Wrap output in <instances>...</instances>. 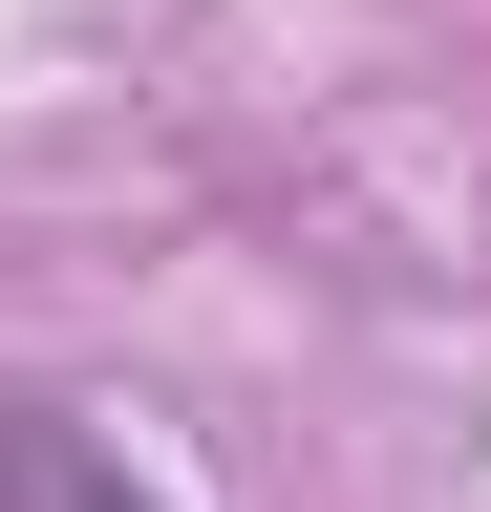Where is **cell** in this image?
<instances>
[{
	"instance_id": "obj_1",
	"label": "cell",
	"mask_w": 491,
	"mask_h": 512,
	"mask_svg": "<svg viewBox=\"0 0 491 512\" xmlns=\"http://www.w3.org/2000/svg\"><path fill=\"white\" fill-rule=\"evenodd\" d=\"M0 512H171V491H150L86 406H43V384H22V406H0Z\"/></svg>"
}]
</instances>
